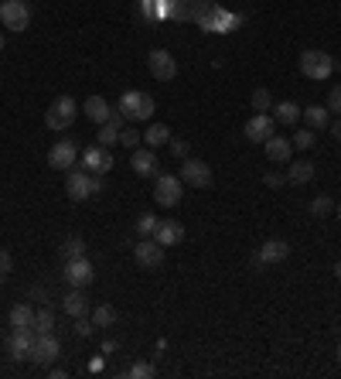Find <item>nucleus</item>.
Returning <instances> with one entry per match:
<instances>
[{
    "label": "nucleus",
    "mask_w": 341,
    "mask_h": 379,
    "mask_svg": "<svg viewBox=\"0 0 341 379\" xmlns=\"http://www.w3.org/2000/svg\"><path fill=\"white\" fill-rule=\"evenodd\" d=\"M116 110L123 113V120L130 123H143L154 116V96L151 93H140V89H130V93L120 96V106Z\"/></svg>",
    "instance_id": "obj_1"
},
{
    "label": "nucleus",
    "mask_w": 341,
    "mask_h": 379,
    "mask_svg": "<svg viewBox=\"0 0 341 379\" xmlns=\"http://www.w3.org/2000/svg\"><path fill=\"white\" fill-rule=\"evenodd\" d=\"M65 191L72 202H86L103 191V174H89L86 168L82 171H68V181H65Z\"/></svg>",
    "instance_id": "obj_2"
},
{
    "label": "nucleus",
    "mask_w": 341,
    "mask_h": 379,
    "mask_svg": "<svg viewBox=\"0 0 341 379\" xmlns=\"http://www.w3.org/2000/svg\"><path fill=\"white\" fill-rule=\"evenodd\" d=\"M300 72L307 76V79H317L325 82L335 76V59L321 51V48H307V51H300Z\"/></svg>",
    "instance_id": "obj_3"
},
{
    "label": "nucleus",
    "mask_w": 341,
    "mask_h": 379,
    "mask_svg": "<svg viewBox=\"0 0 341 379\" xmlns=\"http://www.w3.org/2000/svg\"><path fill=\"white\" fill-rule=\"evenodd\" d=\"M76 116H78L76 99H72V96H58V99L48 106L45 123H48V130H68V126L76 123Z\"/></svg>",
    "instance_id": "obj_4"
},
{
    "label": "nucleus",
    "mask_w": 341,
    "mask_h": 379,
    "mask_svg": "<svg viewBox=\"0 0 341 379\" xmlns=\"http://www.w3.org/2000/svg\"><path fill=\"white\" fill-rule=\"evenodd\" d=\"M0 24H4L7 31H28V24H31L28 0H4V4H0Z\"/></svg>",
    "instance_id": "obj_5"
},
{
    "label": "nucleus",
    "mask_w": 341,
    "mask_h": 379,
    "mask_svg": "<svg viewBox=\"0 0 341 379\" xmlns=\"http://www.w3.org/2000/svg\"><path fill=\"white\" fill-rule=\"evenodd\" d=\"M181 195H185V181L178 178V174H157L154 181V202L164 208H174L181 202Z\"/></svg>",
    "instance_id": "obj_6"
},
{
    "label": "nucleus",
    "mask_w": 341,
    "mask_h": 379,
    "mask_svg": "<svg viewBox=\"0 0 341 379\" xmlns=\"http://www.w3.org/2000/svg\"><path fill=\"white\" fill-rule=\"evenodd\" d=\"M34 338H38V332H34V328H14V332L7 335V355H11L14 363H24V359H31Z\"/></svg>",
    "instance_id": "obj_7"
},
{
    "label": "nucleus",
    "mask_w": 341,
    "mask_h": 379,
    "mask_svg": "<svg viewBox=\"0 0 341 379\" xmlns=\"http://www.w3.org/2000/svg\"><path fill=\"white\" fill-rule=\"evenodd\" d=\"M178 178H181L185 185H191V188H208V185H212V168L198 158H185L181 161V174H178Z\"/></svg>",
    "instance_id": "obj_8"
},
{
    "label": "nucleus",
    "mask_w": 341,
    "mask_h": 379,
    "mask_svg": "<svg viewBox=\"0 0 341 379\" xmlns=\"http://www.w3.org/2000/svg\"><path fill=\"white\" fill-rule=\"evenodd\" d=\"M243 133H246L253 143H266L273 133H277V120L270 116V113H253L243 126Z\"/></svg>",
    "instance_id": "obj_9"
},
{
    "label": "nucleus",
    "mask_w": 341,
    "mask_h": 379,
    "mask_svg": "<svg viewBox=\"0 0 341 379\" xmlns=\"http://www.w3.org/2000/svg\"><path fill=\"white\" fill-rule=\"evenodd\" d=\"M147 65H151V76L157 82H170L178 76V62H174V55L164 51V48H154L151 55H147Z\"/></svg>",
    "instance_id": "obj_10"
},
{
    "label": "nucleus",
    "mask_w": 341,
    "mask_h": 379,
    "mask_svg": "<svg viewBox=\"0 0 341 379\" xmlns=\"http://www.w3.org/2000/svg\"><path fill=\"white\" fill-rule=\"evenodd\" d=\"M133 260H137L143 270H157L161 263H164V246L157 243V239H140L137 246H133Z\"/></svg>",
    "instance_id": "obj_11"
},
{
    "label": "nucleus",
    "mask_w": 341,
    "mask_h": 379,
    "mask_svg": "<svg viewBox=\"0 0 341 379\" xmlns=\"http://www.w3.org/2000/svg\"><path fill=\"white\" fill-rule=\"evenodd\" d=\"M82 168L89 174H106L113 168V154H109V147L103 143H89L86 151H82Z\"/></svg>",
    "instance_id": "obj_12"
},
{
    "label": "nucleus",
    "mask_w": 341,
    "mask_h": 379,
    "mask_svg": "<svg viewBox=\"0 0 341 379\" xmlns=\"http://www.w3.org/2000/svg\"><path fill=\"white\" fill-rule=\"evenodd\" d=\"M58 352H62V345H58V338H55L51 332H41L38 338H34L31 359H34V365H51L55 359H58Z\"/></svg>",
    "instance_id": "obj_13"
},
{
    "label": "nucleus",
    "mask_w": 341,
    "mask_h": 379,
    "mask_svg": "<svg viewBox=\"0 0 341 379\" xmlns=\"http://www.w3.org/2000/svg\"><path fill=\"white\" fill-rule=\"evenodd\" d=\"M78 161V147L72 141H58L51 143V151H48V164L55 168V171H72V164Z\"/></svg>",
    "instance_id": "obj_14"
},
{
    "label": "nucleus",
    "mask_w": 341,
    "mask_h": 379,
    "mask_svg": "<svg viewBox=\"0 0 341 379\" xmlns=\"http://www.w3.org/2000/svg\"><path fill=\"white\" fill-rule=\"evenodd\" d=\"M287 256H290V246H287L283 239H270V243H263V246L256 250L253 263H256V267H273V263H283Z\"/></svg>",
    "instance_id": "obj_15"
},
{
    "label": "nucleus",
    "mask_w": 341,
    "mask_h": 379,
    "mask_svg": "<svg viewBox=\"0 0 341 379\" xmlns=\"http://www.w3.org/2000/svg\"><path fill=\"white\" fill-rule=\"evenodd\" d=\"M65 281L72 287H89L93 284V263H89V256H78V260H68L65 263V273H62Z\"/></svg>",
    "instance_id": "obj_16"
},
{
    "label": "nucleus",
    "mask_w": 341,
    "mask_h": 379,
    "mask_svg": "<svg viewBox=\"0 0 341 379\" xmlns=\"http://www.w3.org/2000/svg\"><path fill=\"white\" fill-rule=\"evenodd\" d=\"M198 21H202V28H208V31H233L235 24H239V17L225 14L222 7H208V11H202Z\"/></svg>",
    "instance_id": "obj_17"
},
{
    "label": "nucleus",
    "mask_w": 341,
    "mask_h": 379,
    "mask_svg": "<svg viewBox=\"0 0 341 379\" xmlns=\"http://www.w3.org/2000/svg\"><path fill=\"white\" fill-rule=\"evenodd\" d=\"M130 168H133V174H140V178H157L154 147H137V151H133V158H130Z\"/></svg>",
    "instance_id": "obj_18"
},
{
    "label": "nucleus",
    "mask_w": 341,
    "mask_h": 379,
    "mask_svg": "<svg viewBox=\"0 0 341 379\" xmlns=\"http://www.w3.org/2000/svg\"><path fill=\"white\" fill-rule=\"evenodd\" d=\"M154 239L161 243V246H178L181 239H185V226L174 219H161L154 229Z\"/></svg>",
    "instance_id": "obj_19"
},
{
    "label": "nucleus",
    "mask_w": 341,
    "mask_h": 379,
    "mask_svg": "<svg viewBox=\"0 0 341 379\" xmlns=\"http://www.w3.org/2000/svg\"><path fill=\"white\" fill-rule=\"evenodd\" d=\"M290 154H294V143L287 141V137H270L266 141V161H273V164H287L290 161Z\"/></svg>",
    "instance_id": "obj_20"
},
{
    "label": "nucleus",
    "mask_w": 341,
    "mask_h": 379,
    "mask_svg": "<svg viewBox=\"0 0 341 379\" xmlns=\"http://www.w3.org/2000/svg\"><path fill=\"white\" fill-rule=\"evenodd\" d=\"M62 311L72 318H82L89 315V300H86V294H82V287H72L68 294L62 298Z\"/></svg>",
    "instance_id": "obj_21"
},
{
    "label": "nucleus",
    "mask_w": 341,
    "mask_h": 379,
    "mask_svg": "<svg viewBox=\"0 0 341 379\" xmlns=\"http://www.w3.org/2000/svg\"><path fill=\"white\" fill-rule=\"evenodd\" d=\"M86 116H89L93 123H106L109 116H113V106H109L103 96H89V99H86Z\"/></svg>",
    "instance_id": "obj_22"
},
{
    "label": "nucleus",
    "mask_w": 341,
    "mask_h": 379,
    "mask_svg": "<svg viewBox=\"0 0 341 379\" xmlns=\"http://www.w3.org/2000/svg\"><path fill=\"white\" fill-rule=\"evenodd\" d=\"M300 116L307 120L310 130H325L331 123V110L327 106H307V110H300Z\"/></svg>",
    "instance_id": "obj_23"
},
{
    "label": "nucleus",
    "mask_w": 341,
    "mask_h": 379,
    "mask_svg": "<svg viewBox=\"0 0 341 379\" xmlns=\"http://www.w3.org/2000/svg\"><path fill=\"white\" fill-rule=\"evenodd\" d=\"M143 143H147V147H164V143H170V130L164 123H151L147 126V130H143Z\"/></svg>",
    "instance_id": "obj_24"
},
{
    "label": "nucleus",
    "mask_w": 341,
    "mask_h": 379,
    "mask_svg": "<svg viewBox=\"0 0 341 379\" xmlns=\"http://www.w3.org/2000/svg\"><path fill=\"white\" fill-rule=\"evenodd\" d=\"M11 328H34L31 304H14V308H11Z\"/></svg>",
    "instance_id": "obj_25"
},
{
    "label": "nucleus",
    "mask_w": 341,
    "mask_h": 379,
    "mask_svg": "<svg viewBox=\"0 0 341 379\" xmlns=\"http://www.w3.org/2000/svg\"><path fill=\"white\" fill-rule=\"evenodd\" d=\"M287 181H290V185H310V181H314V164H307V161H297V164H290Z\"/></svg>",
    "instance_id": "obj_26"
},
{
    "label": "nucleus",
    "mask_w": 341,
    "mask_h": 379,
    "mask_svg": "<svg viewBox=\"0 0 341 379\" xmlns=\"http://www.w3.org/2000/svg\"><path fill=\"white\" fill-rule=\"evenodd\" d=\"M58 256H62V263L86 256V243H82V236H68V239H65L62 246H58Z\"/></svg>",
    "instance_id": "obj_27"
},
{
    "label": "nucleus",
    "mask_w": 341,
    "mask_h": 379,
    "mask_svg": "<svg viewBox=\"0 0 341 379\" xmlns=\"http://www.w3.org/2000/svg\"><path fill=\"white\" fill-rule=\"evenodd\" d=\"M273 120H277V123H297V120H300V106L290 103V99H283V103L273 106Z\"/></svg>",
    "instance_id": "obj_28"
},
{
    "label": "nucleus",
    "mask_w": 341,
    "mask_h": 379,
    "mask_svg": "<svg viewBox=\"0 0 341 379\" xmlns=\"http://www.w3.org/2000/svg\"><path fill=\"white\" fill-rule=\"evenodd\" d=\"M249 103H253V110H256V113L273 110V96H270V89H253Z\"/></svg>",
    "instance_id": "obj_29"
},
{
    "label": "nucleus",
    "mask_w": 341,
    "mask_h": 379,
    "mask_svg": "<svg viewBox=\"0 0 341 379\" xmlns=\"http://www.w3.org/2000/svg\"><path fill=\"white\" fill-rule=\"evenodd\" d=\"M113 321H116V311H113L109 304H99V308L93 311V325H96V328H109Z\"/></svg>",
    "instance_id": "obj_30"
},
{
    "label": "nucleus",
    "mask_w": 341,
    "mask_h": 379,
    "mask_svg": "<svg viewBox=\"0 0 341 379\" xmlns=\"http://www.w3.org/2000/svg\"><path fill=\"white\" fill-rule=\"evenodd\" d=\"M331 212H335V202H331L327 195H317V198L310 202V216H314V219H325Z\"/></svg>",
    "instance_id": "obj_31"
},
{
    "label": "nucleus",
    "mask_w": 341,
    "mask_h": 379,
    "mask_svg": "<svg viewBox=\"0 0 341 379\" xmlns=\"http://www.w3.org/2000/svg\"><path fill=\"white\" fill-rule=\"evenodd\" d=\"M51 328H55V315H51V311H34V332L41 335V332H51Z\"/></svg>",
    "instance_id": "obj_32"
},
{
    "label": "nucleus",
    "mask_w": 341,
    "mask_h": 379,
    "mask_svg": "<svg viewBox=\"0 0 341 379\" xmlns=\"http://www.w3.org/2000/svg\"><path fill=\"white\" fill-rule=\"evenodd\" d=\"M290 143H294V147H300V151H310V147L317 143V137H314V130L307 126V130H297L294 141H290Z\"/></svg>",
    "instance_id": "obj_33"
},
{
    "label": "nucleus",
    "mask_w": 341,
    "mask_h": 379,
    "mask_svg": "<svg viewBox=\"0 0 341 379\" xmlns=\"http://www.w3.org/2000/svg\"><path fill=\"white\" fill-rule=\"evenodd\" d=\"M157 222H161L157 216H151V212H143V216L137 219V233H140V236H154Z\"/></svg>",
    "instance_id": "obj_34"
},
{
    "label": "nucleus",
    "mask_w": 341,
    "mask_h": 379,
    "mask_svg": "<svg viewBox=\"0 0 341 379\" xmlns=\"http://www.w3.org/2000/svg\"><path fill=\"white\" fill-rule=\"evenodd\" d=\"M154 373H157V369L151 363H133L130 369H126V376H133V379H151Z\"/></svg>",
    "instance_id": "obj_35"
},
{
    "label": "nucleus",
    "mask_w": 341,
    "mask_h": 379,
    "mask_svg": "<svg viewBox=\"0 0 341 379\" xmlns=\"http://www.w3.org/2000/svg\"><path fill=\"white\" fill-rule=\"evenodd\" d=\"M140 141H143V137H140L133 126H130V130H120V143H123V147H130V151H137Z\"/></svg>",
    "instance_id": "obj_36"
},
{
    "label": "nucleus",
    "mask_w": 341,
    "mask_h": 379,
    "mask_svg": "<svg viewBox=\"0 0 341 379\" xmlns=\"http://www.w3.org/2000/svg\"><path fill=\"white\" fill-rule=\"evenodd\" d=\"M11 270H14V256H11L7 250H0V284L11 277Z\"/></svg>",
    "instance_id": "obj_37"
},
{
    "label": "nucleus",
    "mask_w": 341,
    "mask_h": 379,
    "mask_svg": "<svg viewBox=\"0 0 341 379\" xmlns=\"http://www.w3.org/2000/svg\"><path fill=\"white\" fill-rule=\"evenodd\" d=\"M93 328H96L93 318H89V321H86V315L76 318V335H78V338H89V335H93Z\"/></svg>",
    "instance_id": "obj_38"
},
{
    "label": "nucleus",
    "mask_w": 341,
    "mask_h": 379,
    "mask_svg": "<svg viewBox=\"0 0 341 379\" xmlns=\"http://www.w3.org/2000/svg\"><path fill=\"white\" fill-rule=\"evenodd\" d=\"M327 110L341 113V86H335V89H331V93H327Z\"/></svg>",
    "instance_id": "obj_39"
},
{
    "label": "nucleus",
    "mask_w": 341,
    "mask_h": 379,
    "mask_svg": "<svg viewBox=\"0 0 341 379\" xmlns=\"http://www.w3.org/2000/svg\"><path fill=\"white\" fill-rule=\"evenodd\" d=\"M170 154L185 161V158H188V143H185V141H170Z\"/></svg>",
    "instance_id": "obj_40"
},
{
    "label": "nucleus",
    "mask_w": 341,
    "mask_h": 379,
    "mask_svg": "<svg viewBox=\"0 0 341 379\" xmlns=\"http://www.w3.org/2000/svg\"><path fill=\"white\" fill-rule=\"evenodd\" d=\"M266 185H270V188H280V185H283V178H280V174H266Z\"/></svg>",
    "instance_id": "obj_41"
},
{
    "label": "nucleus",
    "mask_w": 341,
    "mask_h": 379,
    "mask_svg": "<svg viewBox=\"0 0 341 379\" xmlns=\"http://www.w3.org/2000/svg\"><path fill=\"white\" fill-rule=\"evenodd\" d=\"M331 133H335V141L341 143V116H338V120H335V123H331Z\"/></svg>",
    "instance_id": "obj_42"
},
{
    "label": "nucleus",
    "mask_w": 341,
    "mask_h": 379,
    "mask_svg": "<svg viewBox=\"0 0 341 379\" xmlns=\"http://www.w3.org/2000/svg\"><path fill=\"white\" fill-rule=\"evenodd\" d=\"M335 277H338V281H341V260H338V263H335Z\"/></svg>",
    "instance_id": "obj_43"
},
{
    "label": "nucleus",
    "mask_w": 341,
    "mask_h": 379,
    "mask_svg": "<svg viewBox=\"0 0 341 379\" xmlns=\"http://www.w3.org/2000/svg\"><path fill=\"white\" fill-rule=\"evenodd\" d=\"M0 51H4V34H0Z\"/></svg>",
    "instance_id": "obj_44"
},
{
    "label": "nucleus",
    "mask_w": 341,
    "mask_h": 379,
    "mask_svg": "<svg viewBox=\"0 0 341 379\" xmlns=\"http://www.w3.org/2000/svg\"><path fill=\"white\" fill-rule=\"evenodd\" d=\"M338 359H341V342H338Z\"/></svg>",
    "instance_id": "obj_45"
},
{
    "label": "nucleus",
    "mask_w": 341,
    "mask_h": 379,
    "mask_svg": "<svg viewBox=\"0 0 341 379\" xmlns=\"http://www.w3.org/2000/svg\"><path fill=\"white\" fill-rule=\"evenodd\" d=\"M338 219H341V206H338Z\"/></svg>",
    "instance_id": "obj_46"
}]
</instances>
